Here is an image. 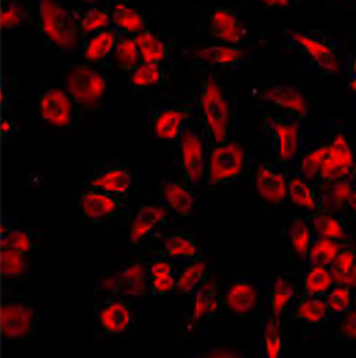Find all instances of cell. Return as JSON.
<instances>
[{
	"mask_svg": "<svg viewBox=\"0 0 356 358\" xmlns=\"http://www.w3.org/2000/svg\"><path fill=\"white\" fill-rule=\"evenodd\" d=\"M207 31L218 43L246 48L249 46V29L238 10L230 6H217L207 17Z\"/></svg>",
	"mask_w": 356,
	"mask_h": 358,
	"instance_id": "15",
	"label": "cell"
},
{
	"mask_svg": "<svg viewBox=\"0 0 356 358\" xmlns=\"http://www.w3.org/2000/svg\"><path fill=\"white\" fill-rule=\"evenodd\" d=\"M37 113L42 123L57 132L69 133L75 129L81 108L66 86L59 83L42 86L38 92Z\"/></svg>",
	"mask_w": 356,
	"mask_h": 358,
	"instance_id": "8",
	"label": "cell"
},
{
	"mask_svg": "<svg viewBox=\"0 0 356 358\" xmlns=\"http://www.w3.org/2000/svg\"><path fill=\"white\" fill-rule=\"evenodd\" d=\"M105 1H112V0H105Z\"/></svg>",
	"mask_w": 356,
	"mask_h": 358,
	"instance_id": "59",
	"label": "cell"
},
{
	"mask_svg": "<svg viewBox=\"0 0 356 358\" xmlns=\"http://www.w3.org/2000/svg\"><path fill=\"white\" fill-rule=\"evenodd\" d=\"M329 313L337 321L342 315L354 310L353 288L346 284H334L325 296Z\"/></svg>",
	"mask_w": 356,
	"mask_h": 358,
	"instance_id": "45",
	"label": "cell"
},
{
	"mask_svg": "<svg viewBox=\"0 0 356 358\" xmlns=\"http://www.w3.org/2000/svg\"><path fill=\"white\" fill-rule=\"evenodd\" d=\"M42 314L36 297L17 292L13 280H3L1 292V338L4 340L34 339L40 329Z\"/></svg>",
	"mask_w": 356,
	"mask_h": 358,
	"instance_id": "4",
	"label": "cell"
},
{
	"mask_svg": "<svg viewBox=\"0 0 356 358\" xmlns=\"http://www.w3.org/2000/svg\"><path fill=\"white\" fill-rule=\"evenodd\" d=\"M221 303L237 318L258 321L265 311L264 287L250 273H239L221 293Z\"/></svg>",
	"mask_w": 356,
	"mask_h": 358,
	"instance_id": "11",
	"label": "cell"
},
{
	"mask_svg": "<svg viewBox=\"0 0 356 358\" xmlns=\"http://www.w3.org/2000/svg\"><path fill=\"white\" fill-rule=\"evenodd\" d=\"M112 27L125 34L137 36L150 27L152 17L144 10L134 7L128 0L108 1Z\"/></svg>",
	"mask_w": 356,
	"mask_h": 358,
	"instance_id": "28",
	"label": "cell"
},
{
	"mask_svg": "<svg viewBox=\"0 0 356 358\" xmlns=\"http://www.w3.org/2000/svg\"><path fill=\"white\" fill-rule=\"evenodd\" d=\"M283 45L297 51L306 71L318 75L339 73V41L319 29H285Z\"/></svg>",
	"mask_w": 356,
	"mask_h": 358,
	"instance_id": "3",
	"label": "cell"
},
{
	"mask_svg": "<svg viewBox=\"0 0 356 358\" xmlns=\"http://www.w3.org/2000/svg\"><path fill=\"white\" fill-rule=\"evenodd\" d=\"M267 10H282L299 4L302 0H253Z\"/></svg>",
	"mask_w": 356,
	"mask_h": 358,
	"instance_id": "51",
	"label": "cell"
},
{
	"mask_svg": "<svg viewBox=\"0 0 356 358\" xmlns=\"http://www.w3.org/2000/svg\"><path fill=\"white\" fill-rule=\"evenodd\" d=\"M356 264V253L354 245H348L339 252L336 259L329 266L333 275L334 284H345L347 276Z\"/></svg>",
	"mask_w": 356,
	"mask_h": 358,
	"instance_id": "47",
	"label": "cell"
},
{
	"mask_svg": "<svg viewBox=\"0 0 356 358\" xmlns=\"http://www.w3.org/2000/svg\"><path fill=\"white\" fill-rule=\"evenodd\" d=\"M176 161L182 179L197 190L199 194L203 193L206 185L207 158L206 141L202 133L197 129L193 120L186 125L176 142Z\"/></svg>",
	"mask_w": 356,
	"mask_h": 358,
	"instance_id": "9",
	"label": "cell"
},
{
	"mask_svg": "<svg viewBox=\"0 0 356 358\" xmlns=\"http://www.w3.org/2000/svg\"><path fill=\"white\" fill-rule=\"evenodd\" d=\"M194 64H208L221 72H244L251 60V54L244 48L214 43L194 51Z\"/></svg>",
	"mask_w": 356,
	"mask_h": 358,
	"instance_id": "21",
	"label": "cell"
},
{
	"mask_svg": "<svg viewBox=\"0 0 356 358\" xmlns=\"http://www.w3.org/2000/svg\"><path fill=\"white\" fill-rule=\"evenodd\" d=\"M351 245L348 238H329L325 236L315 235L307 255V262L321 266H330L341 250Z\"/></svg>",
	"mask_w": 356,
	"mask_h": 358,
	"instance_id": "43",
	"label": "cell"
},
{
	"mask_svg": "<svg viewBox=\"0 0 356 358\" xmlns=\"http://www.w3.org/2000/svg\"><path fill=\"white\" fill-rule=\"evenodd\" d=\"M134 176L131 167L122 162H110L91 171L84 179V187L104 193H110L117 197L131 196Z\"/></svg>",
	"mask_w": 356,
	"mask_h": 358,
	"instance_id": "18",
	"label": "cell"
},
{
	"mask_svg": "<svg viewBox=\"0 0 356 358\" xmlns=\"http://www.w3.org/2000/svg\"><path fill=\"white\" fill-rule=\"evenodd\" d=\"M20 124L8 115L1 117V140L4 143L12 141L19 133Z\"/></svg>",
	"mask_w": 356,
	"mask_h": 358,
	"instance_id": "50",
	"label": "cell"
},
{
	"mask_svg": "<svg viewBox=\"0 0 356 358\" xmlns=\"http://www.w3.org/2000/svg\"><path fill=\"white\" fill-rule=\"evenodd\" d=\"M195 113L190 106H160L152 110L149 127L150 131L160 141L176 145L181 133L186 128L191 116Z\"/></svg>",
	"mask_w": 356,
	"mask_h": 358,
	"instance_id": "19",
	"label": "cell"
},
{
	"mask_svg": "<svg viewBox=\"0 0 356 358\" xmlns=\"http://www.w3.org/2000/svg\"><path fill=\"white\" fill-rule=\"evenodd\" d=\"M60 83L73 95L81 111L96 113L108 94V71L75 60L66 66Z\"/></svg>",
	"mask_w": 356,
	"mask_h": 358,
	"instance_id": "5",
	"label": "cell"
},
{
	"mask_svg": "<svg viewBox=\"0 0 356 358\" xmlns=\"http://www.w3.org/2000/svg\"><path fill=\"white\" fill-rule=\"evenodd\" d=\"M36 24L39 37L66 66L78 60L82 34L72 10V0H38Z\"/></svg>",
	"mask_w": 356,
	"mask_h": 358,
	"instance_id": "2",
	"label": "cell"
},
{
	"mask_svg": "<svg viewBox=\"0 0 356 358\" xmlns=\"http://www.w3.org/2000/svg\"><path fill=\"white\" fill-rule=\"evenodd\" d=\"M302 278V294L312 297H325L334 285L329 266L309 264L303 261L299 267Z\"/></svg>",
	"mask_w": 356,
	"mask_h": 358,
	"instance_id": "36",
	"label": "cell"
},
{
	"mask_svg": "<svg viewBox=\"0 0 356 358\" xmlns=\"http://www.w3.org/2000/svg\"><path fill=\"white\" fill-rule=\"evenodd\" d=\"M309 222L316 235L329 238H348L351 229L347 226L346 217L329 210H313L307 213Z\"/></svg>",
	"mask_w": 356,
	"mask_h": 358,
	"instance_id": "39",
	"label": "cell"
},
{
	"mask_svg": "<svg viewBox=\"0 0 356 358\" xmlns=\"http://www.w3.org/2000/svg\"><path fill=\"white\" fill-rule=\"evenodd\" d=\"M313 227L309 222V215L304 211H297L291 219L289 228L291 250L299 258L300 261H306L315 237Z\"/></svg>",
	"mask_w": 356,
	"mask_h": 358,
	"instance_id": "40",
	"label": "cell"
},
{
	"mask_svg": "<svg viewBox=\"0 0 356 358\" xmlns=\"http://www.w3.org/2000/svg\"><path fill=\"white\" fill-rule=\"evenodd\" d=\"M353 308L356 310V288L353 289Z\"/></svg>",
	"mask_w": 356,
	"mask_h": 358,
	"instance_id": "57",
	"label": "cell"
},
{
	"mask_svg": "<svg viewBox=\"0 0 356 358\" xmlns=\"http://www.w3.org/2000/svg\"><path fill=\"white\" fill-rule=\"evenodd\" d=\"M191 106L199 115L200 133L206 145L232 140L238 129V103L235 92L223 84L220 76H200Z\"/></svg>",
	"mask_w": 356,
	"mask_h": 358,
	"instance_id": "1",
	"label": "cell"
},
{
	"mask_svg": "<svg viewBox=\"0 0 356 358\" xmlns=\"http://www.w3.org/2000/svg\"><path fill=\"white\" fill-rule=\"evenodd\" d=\"M173 71L169 66L142 63L129 73V86L135 92L164 90L172 85Z\"/></svg>",
	"mask_w": 356,
	"mask_h": 358,
	"instance_id": "30",
	"label": "cell"
},
{
	"mask_svg": "<svg viewBox=\"0 0 356 358\" xmlns=\"http://www.w3.org/2000/svg\"><path fill=\"white\" fill-rule=\"evenodd\" d=\"M262 129L271 143L274 163L288 169L297 164L302 141V120L295 116L274 115L267 116L262 122Z\"/></svg>",
	"mask_w": 356,
	"mask_h": 358,
	"instance_id": "10",
	"label": "cell"
},
{
	"mask_svg": "<svg viewBox=\"0 0 356 358\" xmlns=\"http://www.w3.org/2000/svg\"><path fill=\"white\" fill-rule=\"evenodd\" d=\"M343 217H346V220L356 219V189L354 190V193L351 194V197L348 198V201H347L346 208L343 211Z\"/></svg>",
	"mask_w": 356,
	"mask_h": 358,
	"instance_id": "52",
	"label": "cell"
},
{
	"mask_svg": "<svg viewBox=\"0 0 356 358\" xmlns=\"http://www.w3.org/2000/svg\"><path fill=\"white\" fill-rule=\"evenodd\" d=\"M291 323L304 326L307 331L318 334L329 323L336 322L329 313L325 297H312L300 294L288 313Z\"/></svg>",
	"mask_w": 356,
	"mask_h": 358,
	"instance_id": "23",
	"label": "cell"
},
{
	"mask_svg": "<svg viewBox=\"0 0 356 358\" xmlns=\"http://www.w3.org/2000/svg\"><path fill=\"white\" fill-rule=\"evenodd\" d=\"M113 63L117 66V69L131 73L137 66H141L142 57L137 36L121 33L117 39L114 52H113Z\"/></svg>",
	"mask_w": 356,
	"mask_h": 358,
	"instance_id": "44",
	"label": "cell"
},
{
	"mask_svg": "<svg viewBox=\"0 0 356 358\" xmlns=\"http://www.w3.org/2000/svg\"><path fill=\"white\" fill-rule=\"evenodd\" d=\"M34 15L28 0H1V28L6 31L33 24Z\"/></svg>",
	"mask_w": 356,
	"mask_h": 358,
	"instance_id": "42",
	"label": "cell"
},
{
	"mask_svg": "<svg viewBox=\"0 0 356 358\" xmlns=\"http://www.w3.org/2000/svg\"><path fill=\"white\" fill-rule=\"evenodd\" d=\"M24 217L8 211L1 214V249H15L22 255H31L39 248L37 237L39 235L36 229L21 227Z\"/></svg>",
	"mask_w": 356,
	"mask_h": 358,
	"instance_id": "25",
	"label": "cell"
},
{
	"mask_svg": "<svg viewBox=\"0 0 356 358\" xmlns=\"http://www.w3.org/2000/svg\"><path fill=\"white\" fill-rule=\"evenodd\" d=\"M28 255L15 249H1V278L3 280L19 282L28 273Z\"/></svg>",
	"mask_w": 356,
	"mask_h": 358,
	"instance_id": "46",
	"label": "cell"
},
{
	"mask_svg": "<svg viewBox=\"0 0 356 358\" xmlns=\"http://www.w3.org/2000/svg\"><path fill=\"white\" fill-rule=\"evenodd\" d=\"M324 138L327 141V154L320 169L318 187L338 180H351L356 150L348 137L346 127L334 125Z\"/></svg>",
	"mask_w": 356,
	"mask_h": 358,
	"instance_id": "12",
	"label": "cell"
},
{
	"mask_svg": "<svg viewBox=\"0 0 356 358\" xmlns=\"http://www.w3.org/2000/svg\"><path fill=\"white\" fill-rule=\"evenodd\" d=\"M146 262L150 271V294L167 296L169 293L175 292L179 264L159 249H152L150 258Z\"/></svg>",
	"mask_w": 356,
	"mask_h": 358,
	"instance_id": "26",
	"label": "cell"
},
{
	"mask_svg": "<svg viewBox=\"0 0 356 358\" xmlns=\"http://www.w3.org/2000/svg\"><path fill=\"white\" fill-rule=\"evenodd\" d=\"M354 248H355V253H356V243L354 244Z\"/></svg>",
	"mask_w": 356,
	"mask_h": 358,
	"instance_id": "58",
	"label": "cell"
},
{
	"mask_svg": "<svg viewBox=\"0 0 356 358\" xmlns=\"http://www.w3.org/2000/svg\"><path fill=\"white\" fill-rule=\"evenodd\" d=\"M354 1H356V0H354Z\"/></svg>",
	"mask_w": 356,
	"mask_h": 358,
	"instance_id": "60",
	"label": "cell"
},
{
	"mask_svg": "<svg viewBox=\"0 0 356 358\" xmlns=\"http://www.w3.org/2000/svg\"><path fill=\"white\" fill-rule=\"evenodd\" d=\"M206 185L205 188H228L244 178L250 169V157L244 145L237 140L207 146Z\"/></svg>",
	"mask_w": 356,
	"mask_h": 358,
	"instance_id": "6",
	"label": "cell"
},
{
	"mask_svg": "<svg viewBox=\"0 0 356 358\" xmlns=\"http://www.w3.org/2000/svg\"><path fill=\"white\" fill-rule=\"evenodd\" d=\"M346 68L348 75L356 76V46L351 48L347 54Z\"/></svg>",
	"mask_w": 356,
	"mask_h": 358,
	"instance_id": "53",
	"label": "cell"
},
{
	"mask_svg": "<svg viewBox=\"0 0 356 358\" xmlns=\"http://www.w3.org/2000/svg\"><path fill=\"white\" fill-rule=\"evenodd\" d=\"M351 181L355 184L356 187V161L354 163V167H353V173H351Z\"/></svg>",
	"mask_w": 356,
	"mask_h": 358,
	"instance_id": "56",
	"label": "cell"
},
{
	"mask_svg": "<svg viewBox=\"0 0 356 358\" xmlns=\"http://www.w3.org/2000/svg\"><path fill=\"white\" fill-rule=\"evenodd\" d=\"M95 341L126 338L137 326L131 300L122 294H110L93 306Z\"/></svg>",
	"mask_w": 356,
	"mask_h": 358,
	"instance_id": "7",
	"label": "cell"
},
{
	"mask_svg": "<svg viewBox=\"0 0 356 358\" xmlns=\"http://www.w3.org/2000/svg\"><path fill=\"white\" fill-rule=\"evenodd\" d=\"M214 270L215 266L208 262L203 252L193 262L179 264L176 292L181 296L193 297V294L214 275Z\"/></svg>",
	"mask_w": 356,
	"mask_h": 358,
	"instance_id": "31",
	"label": "cell"
},
{
	"mask_svg": "<svg viewBox=\"0 0 356 358\" xmlns=\"http://www.w3.org/2000/svg\"><path fill=\"white\" fill-rule=\"evenodd\" d=\"M327 154V141L322 138L321 141H307L304 138V133L300 141L299 155L297 162V171L303 178L318 185L320 169Z\"/></svg>",
	"mask_w": 356,
	"mask_h": 358,
	"instance_id": "33",
	"label": "cell"
},
{
	"mask_svg": "<svg viewBox=\"0 0 356 358\" xmlns=\"http://www.w3.org/2000/svg\"><path fill=\"white\" fill-rule=\"evenodd\" d=\"M345 90L347 94L353 98H356V76H347L346 86Z\"/></svg>",
	"mask_w": 356,
	"mask_h": 358,
	"instance_id": "54",
	"label": "cell"
},
{
	"mask_svg": "<svg viewBox=\"0 0 356 358\" xmlns=\"http://www.w3.org/2000/svg\"><path fill=\"white\" fill-rule=\"evenodd\" d=\"M318 185L303 178L298 171L288 178V201L297 211L309 213L318 208Z\"/></svg>",
	"mask_w": 356,
	"mask_h": 358,
	"instance_id": "37",
	"label": "cell"
},
{
	"mask_svg": "<svg viewBox=\"0 0 356 358\" xmlns=\"http://www.w3.org/2000/svg\"><path fill=\"white\" fill-rule=\"evenodd\" d=\"M102 0H72L73 4L77 6H84V7H89V6H98L101 4Z\"/></svg>",
	"mask_w": 356,
	"mask_h": 358,
	"instance_id": "55",
	"label": "cell"
},
{
	"mask_svg": "<svg viewBox=\"0 0 356 358\" xmlns=\"http://www.w3.org/2000/svg\"><path fill=\"white\" fill-rule=\"evenodd\" d=\"M78 208L82 217L91 226L103 223H117L129 214V205L125 198L117 197L94 189H86L78 199Z\"/></svg>",
	"mask_w": 356,
	"mask_h": 358,
	"instance_id": "14",
	"label": "cell"
},
{
	"mask_svg": "<svg viewBox=\"0 0 356 358\" xmlns=\"http://www.w3.org/2000/svg\"><path fill=\"white\" fill-rule=\"evenodd\" d=\"M142 62L149 64L170 66L173 59V42L164 34L146 29L137 34Z\"/></svg>",
	"mask_w": 356,
	"mask_h": 358,
	"instance_id": "32",
	"label": "cell"
},
{
	"mask_svg": "<svg viewBox=\"0 0 356 358\" xmlns=\"http://www.w3.org/2000/svg\"><path fill=\"white\" fill-rule=\"evenodd\" d=\"M259 332L256 338V352L259 357H283V340L281 329L273 320L268 311H264L262 317L258 320Z\"/></svg>",
	"mask_w": 356,
	"mask_h": 358,
	"instance_id": "34",
	"label": "cell"
},
{
	"mask_svg": "<svg viewBox=\"0 0 356 358\" xmlns=\"http://www.w3.org/2000/svg\"><path fill=\"white\" fill-rule=\"evenodd\" d=\"M253 96L259 102L272 104L281 111L282 115L295 116L300 120L306 119L309 115L306 98L292 86L273 81L258 83L253 86Z\"/></svg>",
	"mask_w": 356,
	"mask_h": 358,
	"instance_id": "16",
	"label": "cell"
},
{
	"mask_svg": "<svg viewBox=\"0 0 356 358\" xmlns=\"http://www.w3.org/2000/svg\"><path fill=\"white\" fill-rule=\"evenodd\" d=\"M290 172L274 162L259 163L253 172L251 181L255 193L262 201L283 208L288 201V178Z\"/></svg>",
	"mask_w": 356,
	"mask_h": 358,
	"instance_id": "17",
	"label": "cell"
},
{
	"mask_svg": "<svg viewBox=\"0 0 356 358\" xmlns=\"http://www.w3.org/2000/svg\"><path fill=\"white\" fill-rule=\"evenodd\" d=\"M184 357L190 358H242L244 353L235 348H226L221 345H212L207 348L188 352Z\"/></svg>",
	"mask_w": 356,
	"mask_h": 358,
	"instance_id": "49",
	"label": "cell"
},
{
	"mask_svg": "<svg viewBox=\"0 0 356 358\" xmlns=\"http://www.w3.org/2000/svg\"><path fill=\"white\" fill-rule=\"evenodd\" d=\"M156 237L163 238V252L178 264H190L202 253L198 246L197 238L188 231L169 227Z\"/></svg>",
	"mask_w": 356,
	"mask_h": 358,
	"instance_id": "27",
	"label": "cell"
},
{
	"mask_svg": "<svg viewBox=\"0 0 356 358\" xmlns=\"http://www.w3.org/2000/svg\"><path fill=\"white\" fill-rule=\"evenodd\" d=\"M120 34L121 31L119 29L111 27L98 33L82 36L78 60L110 72L114 64L113 52Z\"/></svg>",
	"mask_w": 356,
	"mask_h": 358,
	"instance_id": "20",
	"label": "cell"
},
{
	"mask_svg": "<svg viewBox=\"0 0 356 358\" xmlns=\"http://www.w3.org/2000/svg\"><path fill=\"white\" fill-rule=\"evenodd\" d=\"M72 10L75 13V19L78 21L82 36L98 33L112 27L111 12L108 7L105 8L101 4L84 7V6H77L72 3Z\"/></svg>",
	"mask_w": 356,
	"mask_h": 358,
	"instance_id": "41",
	"label": "cell"
},
{
	"mask_svg": "<svg viewBox=\"0 0 356 358\" xmlns=\"http://www.w3.org/2000/svg\"><path fill=\"white\" fill-rule=\"evenodd\" d=\"M173 217V214L161 201L143 205L131 224V245H141L152 237H156L159 231L170 227Z\"/></svg>",
	"mask_w": 356,
	"mask_h": 358,
	"instance_id": "22",
	"label": "cell"
},
{
	"mask_svg": "<svg viewBox=\"0 0 356 358\" xmlns=\"http://www.w3.org/2000/svg\"><path fill=\"white\" fill-rule=\"evenodd\" d=\"M221 305V292L212 275L197 292L193 294V306L188 320L191 324H199L202 322H212Z\"/></svg>",
	"mask_w": 356,
	"mask_h": 358,
	"instance_id": "29",
	"label": "cell"
},
{
	"mask_svg": "<svg viewBox=\"0 0 356 358\" xmlns=\"http://www.w3.org/2000/svg\"><path fill=\"white\" fill-rule=\"evenodd\" d=\"M302 294L300 271L274 273L268 285L264 287L265 310L273 317L282 330V323L291 306Z\"/></svg>",
	"mask_w": 356,
	"mask_h": 358,
	"instance_id": "13",
	"label": "cell"
},
{
	"mask_svg": "<svg viewBox=\"0 0 356 358\" xmlns=\"http://www.w3.org/2000/svg\"><path fill=\"white\" fill-rule=\"evenodd\" d=\"M356 187L351 180H338L318 187V208L329 210L343 215L347 201Z\"/></svg>",
	"mask_w": 356,
	"mask_h": 358,
	"instance_id": "35",
	"label": "cell"
},
{
	"mask_svg": "<svg viewBox=\"0 0 356 358\" xmlns=\"http://www.w3.org/2000/svg\"><path fill=\"white\" fill-rule=\"evenodd\" d=\"M122 296L142 299L151 292L150 271L146 261L125 264L121 271Z\"/></svg>",
	"mask_w": 356,
	"mask_h": 358,
	"instance_id": "38",
	"label": "cell"
},
{
	"mask_svg": "<svg viewBox=\"0 0 356 358\" xmlns=\"http://www.w3.org/2000/svg\"><path fill=\"white\" fill-rule=\"evenodd\" d=\"M198 196L197 190L184 179L165 178L160 182L159 201L178 219H186L191 215Z\"/></svg>",
	"mask_w": 356,
	"mask_h": 358,
	"instance_id": "24",
	"label": "cell"
},
{
	"mask_svg": "<svg viewBox=\"0 0 356 358\" xmlns=\"http://www.w3.org/2000/svg\"><path fill=\"white\" fill-rule=\"evenodd\" d=\"M337 330L334 331L333 340L337 343L356 341V310L354 309L341 318H338Z\"/></svg>",
	"mask_w": 356,
	"mask_h": 358,
	"instance_id": "48",
	"label": "cell"
}]
</instances>
